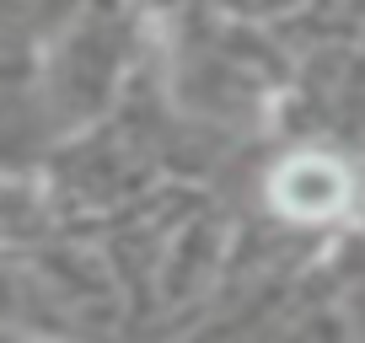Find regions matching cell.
Segmentation results:
<instances>
[{
	"instance_id": "1",
	"label": "cell",
	"mask_w": 365,
	"mask_h": 343,
	"mask_svg": "<svg viewBox=\"0 0 365 343\" xmlns=\"http://www.w3.org/2000/svg\"><path fill=\"white\" fill-rule=\"evenodd\" d=\"M349 194H354L349 172H344L333 156H317V150L290 156L269 183L274 209H285L290 220H333L344 204H349Z\"/></svg>"
}]
</instances>
